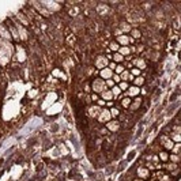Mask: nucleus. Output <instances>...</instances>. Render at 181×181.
I'll return each instance as SVG.
<instances>
[{"mask_svg": "<svg viewBox=\"0 0 181 181\" xmlns=\"http://www.w3.org/2000/svg\"><path fill=\"white\" fill-rule=\"evenodd\" d=\"M94 90H95V91H103V87H105V83L102 82V80H98V79H97V80H94Z\"/></svg>", "mask_w": 181, "mask_h": 181, "instance_id": "f257e3e1", "label": "nucleus"}, {"mask_svg": "<svg viewBox=\"0 0 181 181\" xmlns=\"http://www.w3.org/2000/svg\"><path fill=\"white\" fill-rule=\"evenodd\" d=\"M98 120L99 121H108V120H110V112H108V110H102L101 114H99Z\"/></svg>", "mask_w": 181, "mask_h": 181, "instance_id": "f03ea898", "label": "nucleus"}, {"mask_svg": "<svg viewBox=\"0 0 181 181\" xmlns=\"http://www.w3.org/2000/svg\"><path fill=\"white\" fill-rule=\"evenodd\" d=\"M105 66H108V61H106V59L105 57H98L97 59V67H99V68H103Z\"/></svg>", "mask_w": 181, "mask_h": 181, "instance_id": "7ed1b4c3", "label": "nucleus"}, {"mask_svg": "<svg viewBox=\"0 0 181 181\" xmlns=\"http://www.w3.org/2000/svg\"><path fill=\"white\" fill-rule=\"evenodd\" d=\"M101 76L105 78V79H108V78L112 76V71H110L109 68H105V70H102V71H101Z\"/></svg>", "mask_w": 181, "mask_h": 181, "instance_id": "20e7f679", "label": "nucleus"}, {"mask_svg": "<svg viewBox=\"0 0 181 181\" xmlns=\"http://www.w3.org/2000/svg\"><path fill=\"white\" fill-rule=\"evenodd\" d=\"M108 128L110 129V131H117V129H119V124H117L116 121H112V123L108 124Z\"/></svg>", "mask_w": 181, "mask_h": 181, "instance_id": "39448f33", "label": "nucleus"}, {"mask_svg": "<svg viewBox=\"0 0 181 181\" xmlns=\"http://www.w3.org/2000/svg\"><path fill=\"white\" fill-rule=\"evenodd\" d=\"M112 97H113V94L110 93V91H105V90L102 91V98H105V99H112Z\"/></svg>", "mask_w": 181, "mask_h": 181, "instance_id": "423d86ee", "label": "nucleus"}, {"mask_svg": "<svg viewBox=\"0 0 181 181\" xmlns=\"http://www.w3.org/2000/svg\"><path fill=\"white\" fill-rule=\"evenodd\" d=\"M138 173H139L140 177H147V174H149V170H146V169H139V170H138Z\"/></svg>", "mask_w": 181, "mask_h": 181, "instance_id": "0eeeda50", "label": "nucleus"}, {"mask_svg": "<svg viewBox=\"0 0 181 181\" xmlns=\"http://www.w3.org/2000/svg\"><path fill=\"white\" fill-rule=\"evenodd\" d=\"M119 42L120 44H128V37H125V36L119 37Z\"/></svg>", "mask_w": 181, "mask_h": 181, "instance_id": "6e6552de", "label": "nucleus"}, {"mask_svg": "<svg viewBox=\"0 0 181 181\" xmlns=\"http://www.w3.org/2000/svg\"><path fill=\"white\" fill-rule=\"evenodd\" d=\"M136 66L139 68H145L146 67V64H145V61L142 60V59H139V60H136Z\"/></svg>", "mask_w": 181, "mask_h": 181, "instance_id": "1a4fd4ad", "label": "nucleus"}, {"mask_svg": "<svg viewBox=\"0 0 181 181\" xmlns=\"http://www.w3.org/2000/svg\"><path fill=\"white\" fill-rule=\"evenodd\" d=\"M0 31H1V36L7 37V38H10V34H8V31L5 30V29H3V26H0Z\"/></svg>", "mask_w": 181, "mask_h": 181, "instance_id": "9d476101", "label": "nucleus"}, {"mask_svg": "<svg viewBox=\"0 0 181 181\" xmlns=\"http://www.w3.org/2000/svg\"><path fill=\"white\" fill-rule=\"evenodd\" d=\"M18 29L21 30V37L23 38V40H26V38H27V36H26V31L23 30V29H22V26H19V25H18Z\"/></svg>", "mask_w": 181, "mask_h": 181, "instance_id": "9b49d317", "label": "nucleus"}, {"mask_svg": "<svg viewBox=\"0 0 181 181\" xmlns=\"http://www.w3.org/2000/svg\"><path fill=\"white\" fill-rule=\"evenodd\" d=\"M138 93H139V88L138 87H132L129 90V94H131V95H135V94H138Z\"/></svg>", "mask_w": 181, "mask_h": 181, "instance_id": "f8f14e48", "label": "nucleus"}, {"mask_svg": "<svg viewBox=\"0 0 181 181\" xmlns=\"http://www.w3.org/2000/svg\"><path fill=\"white\" fill-rule=\"evenodd\" d=\"M120 52H121V55H128L129 49H128V48H121V51H120Z\"/></svg>", "mask_w": 181, "mask_h": 181, "instance_id": "ddd939ff", "label": "nucleus"}, {"mask_svg": "<svg viewBox=\"0 0 181 181\" xmlns=\"http://www.w3.org/2000/svg\"><path fill=\"white\" fill-rule=\"evenodd\" d=\"M163 145L167 147V149H172V146H173V143H172V140H166V143H163Z\"/></svg>", "mask_w": 181, "mask_h": 181, "instance_id": "4468645a", "label": "nucleus"}, {"mask_svg": "<svg viewBox=\"0 0 181 181\" xmlns=\"http://www.w3.org/2000/svg\"><path fill=\"white\" fill-rule=\"evenodd\" d=\"M114 60H116V61H121V60H123V56H121V55H114Z\"/></svg>", "mask_w": 181, "mask_h": 181, "instance_id": "2eb2a0df", "label": "nucleus"}, {"mask_svg": "<svg viewBox=\"0 0 181 181\" xmlns=\"http://www.w3.org/2000/svg\"><path fill=\"white\" fill-rule=\"evenodd\" d=\"M112 94H114V95H119V94H120V88L119 87H114L113 91H112Z\"/></svg>", "mask_w": 181, "mask_h": 181, "instance_id": "dca6fc26", "label": "nucleus"}, {"mask_svg": "<svg viewBox=\"0 0 181 181\" xmlns=\"http://www.w3.org/2000/svg\"><path fill=\"white\" fill-rule=\"evenodd\" d=\"M99 112V108H91V114H97Z\"/></svg>", "mask_w": 181, "mask_h": 181, "instance_id": "f3484780", "label": "nucleus"}, {"mask_svg": "<svg viewBox=\"0 0 181 181\" xmlns=\"http://www.w3.org/2000/svg\"><path fill=\"white\" fill-rule=\"evenodd\" d=\"M132 36H134V37H140L139 30H134V31H132Z\"/></svg>", "mask_w": 181, "mask_h": 181, "instance_id": "a211bd4d", "label": "nucleus"}, {"mask_svg": "<svg viewBox=\"0 0 181 181\" xmlns=\"http://www.w3.org/2000/svg\"><path fill=\"white\" fill-rule=\"evenodd\" d=\"M127 87H128V86H127V83H121L119 88H121V90H127Z\"/></svg>", "mask_w": 181, "mask_h": 181, "instance_id": "6ab92c4d", "label": "nucleus"}, {"mask_svg": "<svg viewBox=\"0 0 181 181\" xmlns=\"http://www.w3.org/2000/svg\"><path fill=\"white\" fill-rule=\"evenodd\" d=\"M110 48H112L113 51H117V48H119V45H117V44H110Z\"/></svg>", "mask_w": 181, "mask_h": 181, "instance_id": "aec40b11", "label": "nucleus"}, {"mask_svg": "<svg viewBox=\"0 0 181 181\" xmlns=\"http://www.w3.org/2000/svg\"><path fill=\"white\" fill-rule=\"evenodd\" d=\"M135 83H136V84H142V83H143V79H142V78H138V79L135 80Z\"/></svg>", "mask_w": 181, "mask_h": 181, "instance_id": "412c9836", "label": "nucleus"}, {"mask_svg": "<svg viewBox=\"0 0 181 181\" xmlns=\"http://www.w3.org/2000/svg\"><path fill=\"white\" fill-rule=\"evenodd\" d=\"M123 105H124V106H127V105H129V98H125L124 101H123Z\"/></svg>", "mask_w": 181, "mask_h": 181, "instance_id": "4be33fe9", "label": "nucleus"}, {"mask_svg": "<svg viewBox=\"0 0 181 181\" xmlns=\"http://www.w3.org/2000/svg\"><path fill=\"white\" fill-rule=\"evenodd\" d=\"M112 114H113V116H117V114H119V110H117V109H113V110H112Z\"/></svg>", "mask_w": 181, "mask_h": 181, "instance_id": "5701e85b", "label": "nucleus"}, {"mask_svg": "<svg viewBox=\"0 0 181 181\" xmlns=\"http://www.w3.org/2000/svg\"><path fill=\"white\" fill-rule=\"evenodd\" d=\"M128 76H129V75H128V72H124V74H123V79H127Z\"/></svg>", "mask_w": 181, "mask_h": 181, "instance_id": "b1692460", "label": "nucleus"}, {"mask_svg": "<svg viewBox=\"0 0 181 181\" xmlns=\"http://www.w3.org/2000/svg\"><path fill=\"white\" fill-rule=\"evenodd\" d=\"M161 158H162V159H166V158H167V155H166V154H161Z\"/></svg>", "mask_w": 181, "mask_h": 181, "instance_id": "393cba45", "label": "nucleus"}]
</instances>
